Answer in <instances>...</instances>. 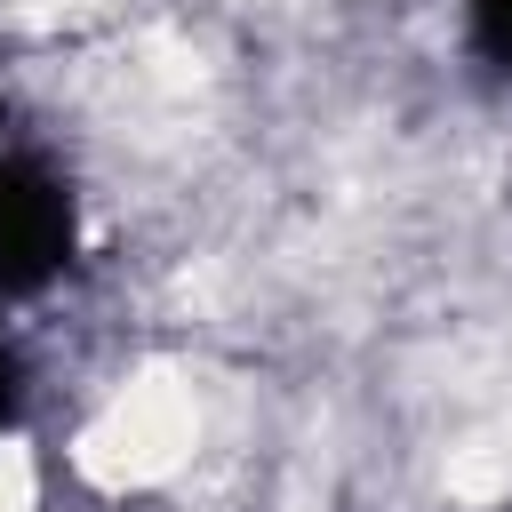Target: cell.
Wrapping results in <instances>:
<instances>
[{"instance_id":"cell-1","label":"cell","mask_w":512,"mask_h":512,"mask_svg":"<svg viewBox=\"0 0 512 512\" xmlns=\"http://www.w3.org/2000/svg\"><path fill=\"white\" fill-rule=\"evenodd\" d=\"M72 256V192L64 176L24 152L0 144V296H32L64 272Z\"/></svg>"},{"instance_id":"cell-2","label":"cell","mask_w":512,"mask_h":512,"mask_svg":"<svg viewBox=\"0 0 512 512\" xmlns=\"http://www.w3.org/2000/svg\"><path fill=\"white\" fill-rule=\"evenodd\" d=\"M472 40H480V56L512 64V0H472Z\"/></svg>"},{"instance_id":"cell-3","label":"cell","mask_w":512,"mask_h":512,"mask_svg":"<svg viewBox=\"0 0 512 512\" xmlns=\"http://www.w3.org/2000/svg\"><path fill=\"white\" fill-rule=\"evenodd\" d=\"M8 416H16V360L0 352V424H8Z\"/></svg>"}]
</instances>
